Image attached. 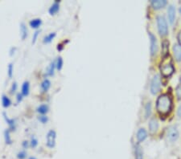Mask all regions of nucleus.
Segmentation results:
<instances>
[{"mask_svg":"<svg viewBox=\"0 0 181 159\" xmlns=\"http://www.w3.org/2000/svg\"><path fill=\"white\" fill-rule=\"evenodd\" d=\"M172 101L170 96L162 94L158 97L156 101V109L159 114L168 115L172 110Z\"/></svg>","mask_w":181,"mask_h":159,"instance_id":"nucleus-1","label":"nucleus"},{"mask_svg":"<svg viewBox=\"0 0 181 159\" xmlns=\"http://www.w3.org/2000/svg\"><path fill=\"white\" fill-rule=\"evenodd\" d=\"M157 24H158V29H159V35L161 36H165L168 35V28L167 21L163 16L157 17Z\"/></svg>","mask_w":181,"mask_h":159,"instance_id":"nucleus-2","label":"nucleus"},{"mask_svg":"<svg viewBox=\"0 0 181 159\" xmlns=\"http://www.w3.org/2000/svg\"><path fill=\"white\" fill-rule=\"evenodd\" d=\"M174 71H175V68H174V67L171 63H165L164 61H163V63H161L160 72L161 74L163 77H171L173 74Z\"/></svg>","mask_w":181,"mask_h":159,"instance_id":"nucleus-3","label":"nucleus"},{"mask_svg":"<svg viewBox=\"0 0 181 159\" xmlns=\"http://www.w3.org/2000/svg\"><path fill=\"white\" fill-rule=\"evenodd\" d=\"M161 88V79L159 75H155L153 77L151 84V92L152 94H156L159 92Z\"/></svg>","mask_w":181,"mask_h":159,"instance_id":"nucleus-4","label":"nucleus"},{"mask_svg":"<svg viewBox=\"0 0 181 159\" xmlns=\"http://www.w3.org/2000/svg\"><path fill=\"white\" fill-rule=\"evenodd\" d=\"M47 139V146L49 148H53L56 146V133L55 130L51 129L48 132L46 136Z\"/></svg>","mask_w":181,"mask_h":159,"instance_id":"nucleus-5","label":"nucleus"},{"mask_svg":"<svg viewBox=\"0 0 181 159\" xmlns=\"http://www.w3.org/2000/svg\"><path fill=\"white\" fill-rule=\"evenodd\" d=\"M167 137H168V140H170L171 142H175L177 140L179 137V132L176 127L175 126H171L168 128V131H167Z\"/></svg>","mask_w":181,"mask_h":159,"instance_id":"nucleus-6","label":"nucleus"},{"mask_svg":"<svg viewBox=\"0 0 181 159\" xmlns=\"http://www.w3.org/2000/svg\"><path fill=\"white\" fill-rule=\"evenodd\" d=\"M150 41H151V56H155L158 51V45H157L156 38L154 35L151 33L149 34Z\"/></svg>","mask_w":181,"mask_h":159,"instance_id":"nucleus-7","label":"nucleus"},{"mask_svg":"<svg viewBox=\"0 0 181 159\" xmlns=\"http://www.w3.org/2000/svg\"><path fill=\"white\" fill-rule=\"evenodd\" d=\"M151 3L154 9L159 10L164 7L165 6L167 5V3H168V2H167L166 0H152Z\"/></svg>","mask_w":181,"mask_h":159,"instance_id":"nucleus-8","label":"nucleus"},{"mask_svg":"<svg viewBox=\"0 0 181 159\" xmlns=\"http://www.w3.org/2000/svg\"><path fill=\"white\" fill-rule=\"evenodd\" d=\"M168 16L169 22L172 24L174 21H175V19H176V8H175L174 6H169V7L168 9Z\"/></svg>","mask_w":181,"mask_h":159,"instance_id":"nucleus-9","label":"nucleus"},{"mask_svg":"<svg viewBox=\"0 0 181 159\" xmlns=\"http://www.w3.org/2000/svg\"><path fill=\"white\" fill-rule=\"evenodd\" d=\"M3 117L5 119L6 122L8 124L9 126V129L10 130H15V127H16V123H15V120L13 118H9L8 117V115L6 114V112H3Z\"/></svg>","mask_w":181,"mask_h":159,"instance_id":"nucleus-10","label":"nucleus"},{"mask_svg":"<svg viewBox=\"0 0 181 159\" xmlns=\"http://www.w3.org/2000/svg\"><path fill=\"white\" fill-rule=\"evenodd\" d=\"M59 10H60V1L56 0L50 7V8H49V12L51 15H54L57 13Z\"/></svg>","mask_w":181,"mask_h":159,"instance_id":"nucleus-11","label":"nucleus"},{"mask_svg":"<svg viewBox=\"0 0 181 159\" xmlns=\"http://www.w3.org/2000/svg\"><path fill=\"white\" fill-rule=\"evenodd\" d=\"M173 54L177 61L181 60V46L179 44H175L173 46Z\"/></svg>","mask_w":181,"mask_h":159,"instance_id":"nucleus-12","label":"nucleus"},{"mask_svg":"<svg viewBox=\"0 0 181 159\" xmlns=\"http://www.w3.org/2000/svg\"><path fill=\"white\" fill-rule=\"evenodd\" d=\"M137 140L141 142H143L147 137V131H146L144 129H139L137 132Z\"/></svg>","mask_w":181,"mask_h":159,"instance_id":"nucleus-13","label":"nucleus"},{"mask_svg":"<svg viewBox=\"0 0 181 159\" xmlns=\"http://www.w3.org/2000/svg\"><path fill=\"white\" fill-rule=\"evenodd\" d=\"M30 92V83L28 81H24L22 84V89H21V93L23 97L28 96Z\"/></svg>","mask_w":181,"mask_h":159,"instance_id":"nucleus-14","label":"nucleus"},{"mask_svg":"<svg viewBox=\"0 0 181 159\" xmlns=\"http://www.w3.org/2000/svg\"><path fill=\"white\" fill-rule=\"evenodd\" d=\"M135 159H143V152L139 144L135 145Z\"/></svg>","mask_w":181,"mask_h":159,"instance_id":"nucleus-15","label":"nucleus"},{"mask_svg":"<svg viewBox=\"0 0 181 159\" xmlns=\"http://www.w3.org/2000/svg\"><path fill=\"white\" fill-rule=\"evenodd\" d=\"M158 128H159V123H158V122H157L155 119H151L149 123L150 132H151V133H155V132L158 130Z\"/></svg>","mask_w":181,"mask_h":159,"instance_id":"nucleus-16","label":"nucleus"},{"mask_svg":"<svg viewBox=\"0 0 181 159\" xmlns=\"http://www.w3.org/2000/svg\"><path fill=\"white\" fill-rule=\"evenodd\" d=\"M19 27H19V29H20L21 39L23 40V39H25L27 37H28V28H27V27H26V25H25L24 22H21L20 26Z\"/></svg>","mask_w":181,"mask_h":159,"instance_id":"nucleus-17","label":"nucleus"},{"mask_svg":"<svg viewBox=\"0 0 181 159\" xmlns=\"http://www.w3.org/2000/svg\"><path fill=\"white\" fill-rule=\"evenodd\" d=\"M50 87H51V81H49V79H44V80L42 81L41 84H40V88H41L43 92H48L49 88H50Z\"/></svg>","mask_w":181,"mask_h":159,"instance_id":"nucleus-18","label":"nucleus"},{"mask_svg":"<svg viewBox=\"0 0 181 159\" xmlns=\"http://www.w3.org/2000/svg\"><path fill=\"white\" fill-rule=\"evenodd\" d=\"M41 24H42V20L40 19H39V18L32 19V20L30 21V22H29V25H30L31 27L35 28V29L39 28Z\"/></svg>","mask_w":181,"mask_h":159,"instance_id":"nucleus-19","label":"nucleus"},{"mask_svg":"<svg viewBox=\"0 0 181 159\" xmlns=\"http://www.w3.org/2000/svg\"><path fill=\"white\" fill-rule=\"evenodd\" d=\"M36 110H37V112H39V114L44 115V114H46L47 112H49V105H45V104H43V105H39V106L37 107Z\"/></svg>","mask_w":181,"mask_h":159,"instance_id":"nucleus-20","label":"nucleus"},{"mask_svg":"<svg viewBox=\"0 0 181 159\" xmlns=\"http://www.w3.org/2000/svg\"><path fill=\"white\" fill-rule=\"evenodd\" d=\"M56 61H52L50 63V64L49 65V67H48V70H47V72H46V75L47 76H49V77H51V76H52L53 74H54V71H55V68H56Z\"/></svg>","mask_w":181,"mask_h":159,"instance_id":"nucleus-21","label":"nucleus"},{"mask_svg":"<svg viewBox=\"0 0 181 159\" xmlns=\"http://www.w3.org/2000/svg\"><path fill=\"white\" fill-rule=\"evenodd\" d=\"M56 32H51V33H49V35H47V36H45L44 37L43 42L44 43H51V42L53 40V39L56 37Z\"/></svg>","mask_w":181,"mask_h":159,"instance_id":"nucleus-22","label":"nucleus"},{"mask_svg":"<svg viewBox=\"0 0 181 159\" xmlns=\"http://www.w3.org/2000/svg\"><path fill=\"white\" fill-rule=\"evenodd\" d=\"M2 105L4 108H8L11 105V101L8 97L6 95L2 96Z\"/></svg>","mask_w":181,"mask_h":159,"instance_id":"nucleus-23","label":"nucleus"},{"mask_svg":"<svg viewBox=\"0 0 181 159\" xmlns=\"http://www.w3.org/2000/svg\"><path fill=\"white\" fill-rule=\"evenodd\" d=\"M4 139H5L6 144H12V139H11V136H10V129H7L4 132Z\"/></svg>","mask_w":181,"mask_h":159,"instance_id":"nucleus-24","label":"nucleus"},{"mask_svg":"<svg viewBox=\"0 0 181 159\" xmlns=\"http://www.w3.org/2000/svg\"><path fill=\"white\" fill-rule=\"evenodd\" d=\"M63 64H64V61L63 59H62L61 56H59L56 60V67L59 71L62 69V67H63Z\"/></svg>","mask_w":181,"mask_h":159,"instance_id":"nucleus-25","label":"nucleus"},{"mask_svg":"<svg viewBox=\"0 0 181 159\" xmlns=\"http://www.w3.org/2000/svg\"><path fill=\"white\" fill-rule=\"evenodd\" d=\"M13 72H14V66L12 63L8 64V75L9 78H11L12 76H13Z\"/></svg>","mask_w":181,"mask_h":159,"instance_id":"nucleus-26","label":"nucleus"},{"mask_svg":"<svg viewBox=\"0 0 181 159\" xmlns=\"http://www.w3.org/2000/svg\"><path fill=\"white\" fill-rule=\"evenodd\" d=\"M163 52L164 54V56H168V42L164 41L163 43Z\"/></svg>","mask_w":181,"mask_h":159,"instance_id":"nucleus-27","label":"nucleus"},{"mask_svg":"<svg viewBox=\"0 0 181 159\" xmlns=\"http://www.w3.org/2000/svg\"><path fill=\"white\" fill-rule=\"evenodd\" d=\"M38 120L39 121V122L42 124H46L47 122H49V117L45 115H41L38 117Z\"/></svg>","mask_w":181,"mask_h":159,"instance_id":"nucleus-28","label":"nucleus"},{"mask_svg":"<svg viewBox=\"0 0 181 159\" xmlns=\"http://www.w3.org/2000/svg\"><path fill=\"white\" fill-rule=\"evenodd\" d=\"M37 146H38V140L36 137H32L30 141V146L32 147V148H36Z\"/></svg>","mask_w":181,"mask_h":159,"instance_id":"nucleus-29","label":"nucleus"},{"mask_svg":"<svg viewBox=\"0 0 181 159\" xmlns=\"http://www.w3.org/2000/svg\"><path fill=\"white\" fill-rule=\"evenodd\" d=\"M27 157V153L24 150H21L17 154V157L18 159H25Z\"/></svg>","mask_w":181,"mask_h":159,"instance_id":"nucleus-30","label":"nucleus"},{"mask_svg":"<svg viewBox=\"0 0 181 159\" xmlns=\"http://www.w3.org/2000/svg\"><path fill=\"white\" fill-rule=\"evenodd\" d=\"M146 117H148L150 116V114H151V103H147V105H146Z\"/></svg>","mask_w":181,"mask_h":159,"instance_id":"nucleus-31","label":"nucleus"},{"mask_svg":"<svg viewBox=\"0 0 181 159\" xmlns=\"http://www.w3.org/2000/svg\"><path fill=\"white\" fill-rule=\"evenodd\" d=\"M39 35V31L37 30L33 33V36H32V43H35L37 40V38Z\"/></svg>","mask_w":181,"mask_h":159,"instance_id":"nucleus-32","label":"nucleus"},{"mask_svg":"<svg viewBox=\"0 0 181 159\" xmlns=\"http://www.w3.org/2000/svg\"><path fill=\"white\" fill-rule=\"evenodd\" d=\"M17 88H18V84H17L16 82H14L13 84H12V86H11V93H14V92H16Z\"/></svg>","mask_w":181,"mask_h":159,"instance_id":"nucleus-33","label":"nucleus"},{"mask_svg":"<svg viewBox=\"0 0 181 159\" xmlns=\"http://www.w3.org/2000/svg\"><path fill=\"white\" fill-rule=\"evenodd\" d=\"M176 96H177L178 99H181V85L176 88Z\"/></svg>","mask_w":181,"mask_h":159,"instance_id":"nucleus-34","label":"nucleus"},{"mask_svg":"<svg viewBox=\"0 0 181 159\" xmlns=\"http://www.w3.org/2000/svg\"><path fill=\"white\" fill-rule=\"evenodd\" d=\"M23 96L22 95V93H18L16 96V101H17V103H19V102H21L23 100Z\"/></svg>","mask_w":181,"mask_h":159,"instance_id":"nucleus-35","label":"nucleus"},{"mask_svg":"<svg viewBox=\"0 0 181 159\" xmlns=\"http://www.w3.org/2000/svg\"><path fill=\"white\" fill-rule=\"evenodd\" d=\"M22 146L24 149H28V146H30V142H28V141H23V143H22Z\"/></svg>","mask_w":181,"mask_h":159,"instance_id":"nucleus-36","label":"nucleus"},{"mask_svg":"<svg viewBox=\"0 0 181 159\" xmlns=\"http://www.w3.org/2000/svg\"><path fill=\"white\" fill-rule=\"evenodd\" d=\"M15 50H16V48H15V47H11V51H10V56H12L13 54H15Z\"/></svg>","mask_w":181,"mask_h":159,"instance_id":"nucleus-37","label":"nucleus"},{"mask_svg":"<svg viewBox=\"0 0 181 159\" xmlns=\"http://www.w3.org/2000/svg\"><path fill=\"white\" fill-rule=\"evenodd\" d=\"M63 48H64V46L62 44H58L57 45V50H59V51H61V50H63Z\"/></svg>","mask_w":181,"mask_h":159,"instance_id":"nucleus-38","label":"nucleus"},{"mask_svg":"<svg viewBox=\"0 0 181 159\" xmlns=\"http://www.w3.org/2000/svg\"><path fill=\"white\" fill-rule=\"evenodd\" d=\"M177 114L179 117H181V105H179V107L178 108V110H177Z\"/></svg>","mask_w":181,"mask_h":159,"instance_id":"nucleus-39","label":"nucleus"},{"mask_svg":"<svg viewBox=\"0 0 181 159\" xmlns=\"http://www.w3.org/2000/svg\"><path fill=\"white\" fill-rule=\"evenodd\" d=\"M178 40H179V45H180V46H181V32H179V35H178Z\"/></svg>","mask_w":181,"mask_h":159,"instance_id":"nucleus-40","label":"nucleus"},{"mask_svg":"<svg viewBox=\"0 0 181 159\" xmlns=\"http://www.w3.org/2000/svg\"><path fill=\"white\" fill-rule=\"evenodd\" d=\"M28 159H37V158H36V157H30Z\"/></svg>","mask_w":181,"mask_h":159,"instance_id":"nucleus-41","label":"nucleus"},{"mask_svg":"<svg viewBox=\"0 0 181 159\" xmlns=\"http://www.w3.org/2000/svg\"><path fill=\"white\" fill-rule=\"evenodd\" d=\"M180 83H181V77H180Z\"/></svg>","mask_w":181,"mask_h":159,"instance_id":"nucleus-42","label":"nucleus"},{"mask_svg":"<svg viewBox=\"0 0 181 159\" xmlns=\"http://www.w3.org/2000/svg\"><path fill=\"white\" fill-rule=\"evenodd\" d=\"M180 12H181V8H180Z\"/></svg>","mask_w":181,"mask_h":159,"instance_id":"nucleus-43","label":"nucleus"}]
</instances>
